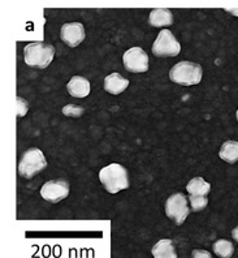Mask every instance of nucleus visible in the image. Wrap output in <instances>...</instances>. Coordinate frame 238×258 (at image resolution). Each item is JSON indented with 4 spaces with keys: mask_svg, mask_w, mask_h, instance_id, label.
<instances>
[{
    "mask_svg": "<svg viewBox=\"0 0 238 258\" xmlns=\"http://www.w3.org/2000/svg\"><path fill=\"white\" fill-rule=\"evenodd\" d=\"M151 253H152L153 258H177L175 244L170 239H163L157 241L152 246Z\"/></svg>",
    "mask_w": 238,
    "mask_h": 258,
    "instance_id": "ddd939ff",
    "label": "nucleus"
},
{
    "mask_svg": "<svg viewBox=\"0 0 238 258\" xmlns=\"http://www.w3.org/2000/svg\"><path fill=\"white\" fill-rule=\"evenodd\" d=\"M181 51V44L168 29L160 30L152 44V54L157 57L177 56Z\"/></svg>",
    "mask_w": 238,
    "mask_h": 258,
    "instance_id": "39448f33",
    "label": "nucleus"
},
{
    "mask_svg": "<svg viewBox=\"0 0 238 258\" xmlns=\"http://www.w3.org/2000/svg\"><path fill=\"white\" fill-rule=\"evenodd\" d=\"M84 112H85V108L81 106H75V104H66L63 108L64 115L70 117H80L84 115Z\"/></svg>",
    "mask_w": 238,
    "mask_h": 258,
    "instance_id": "a211bd4d",
    "label": "nucleus"
},
{
    "mask_svg": "<svg viewBox=\"0 0 238 258\" xmlns=\"http://www.w3.org/2000/svg\"><path fill=\"white\" fill-rule=\"evenodd\" d=\"M66 90L72 97L85 98L90 94V82L82 76H73L70 81L68 82V85H66Z\"/></svg>",
    "mask_w": 238,
    "mask_h": 258,
    "instance_id": "9d476101",
    "label": "nucleus"
},
{
    "mask_svg": "<svg viewBox=\"0 0 238 258\" xmlns=\"http://www.w3.org/2000/svg\"><path fill=\"white\" fill-rule=\"evenodd\" d=\"M237 121H238V110H237Z\"/></svg>",
    "mask_w": 238,
    "mask_h": 258,
    "instance_id": "4be33fe9",
    "label": "nucleus"
},
{
    "mask_svg": "<svg viewBox=\"0 0 238 258\" xmlns=\"http://www.w3.org/2000/svg\"><path fill=\"white\" fill-rule=\"evenodd\" d=\"M55 47L44 42H34L26 44L24 48V60L29 67L46 70L52 63Z\"/></svg>",
    "mask_w": 238,
    "mask_h": 258,
    "instance_id": "f03ea898",
    "label": "nucleus"
},
{
    "mask_svg": "<svg viewBox=\"0 0 238 258\" xmlns=\"http://www.w3.org/2000/svg\"><path fill=\"white\" fill-rule=\"evenodd\" d=\"M190 208L188 205V200L182 193H175L167 200L166 202V214L172 219L176 224H182L186 221Z\"/></svg>",
    "mask_w": 238,
    "mask_h": 258,
    "instance_id": "423d86ee",
    "label": "nucleus"
},
{
    "mask_svg": "<svg viewBox=\"0 0 238 258\" xmlns=\"http://www.w3.org/2000/svg\"><path fill=\"white\" fill-rule=\"evenodd\" d=\"M213 252L220 258H230L234 253V246L229 240L220 239L213 244Z\"/></svg>",
    "mask_w": 238,
    "mask_h": 258,
    "instance_id": "dca6fc26",
    "label": "nucleus"
},
{
    "mask_svg": "<svg viewBox=\"0 0 238 258\" xmlns=\"http://www.w3.org/2000/svg\"><path fill=\"white\" fill-rule=\"evenodd\" d=\"M85 28L81 22H69L61 28L60 37L69 47H77L85 39Z\"/></svg>",
    "mask_w": 238,
    "mask_h": 258,
    "instance_id": "1a4fd4ad",
    "label": "nucleus"
},
{
    "mask_svg": "<svg viewBox=\"0 0 238 258\" xmlns=\"http://www.w3.org/2000/svg\"><path fill=\"white\" fill-rule=\"evenodd\" d=\"M148 22L153 28H163V26H171L175 22L173 15L168 8H153L150 12Z\"/></svg>",
    "mask_w": 238,
    "mask_h": 258,
    "instance_id": "9b49d317",
    "label": "nucleus"
},
{
    "mask_svg": "<svg viewBox=\"0 0 238 258\" xmlns=\"http://www.w3.org/2000/svg\"><path fill=\"white\" fill-rule=\"evenodd\" d=\"M232 237L235 240V241L238 242V226L233 228V231H232Z\"/></svg>",
    "mask_w": 238,
    "mask_h": 258,
    "instance_id": "412c9836",
    "label": "nucleus"
},
{
    "mask_svg": "<svg viewBox=\"0 0 238 258\" xmlns=\"http://www.w3.org/2000/svg\"><path fill=\"white\" fill-rule=\"evenodd\" d=\"M202 76H203L202 67L188 60L180 61L170 71L171 81L182 86L198 85L202 81Z\"/></svg>",
    "mask_w": 238,
    "mask_h": 258,
    "instance_id": "7ed1b4c3",
    "label": "nucleus"
},
{
    "mask_svg": "<svg viewBox=\"0 0 238 258\" xmlns=\"http://www.w3.org/2000/svg\"><path fill=\"white\" fill-rule=\"evenodd\" d=\"M70 192V186L66 180L56 179L50 180L46 184H43L41 189V196L46 201L51 204H57L66 199Z\"/></svg>",
    "mask_w": 238,
    "mask_h": 258,
    "instance_id": "6e6552de",
    "label": "nucleus"
},
{
    "mask_svg": "<svg viewBox=\"0 0 238 258\" xmlns=\"http://www.w3.org/2000/svg\"><path fill=\"white\" fill-rule=\"evenodd\" d=\"M47 167L46 157L39 149L32 148L24 153L21 161L19 163V173L20 176L25 179H32L35 175L44 170Z\"/></svg>",
    "mask_w": 238,
    "mask_h": 258,
    "instance_id": "20e7f679",
    "label": "nucleus"
},
{
    "mask_svg": "<svg viewBox=\"0 0 238 258\" xmlns=\"http://www.w3.org/2000/svg\"><path fill=\"white\" fill-rule=\"evenodd\" d=\"M189 201H190L191 211H202L208 205L207 196H190Z\"/></svg>",
    "mask_w": 238,
    "mask_h": 258,
    "instance_id": "f3484780",
    "label": "nucleus"
},
{
    "mask_svg": "<svg viewBox=\"0 0 238 258\" xmlns=\"http://www.w3.org/2000/svg\"><path fill=\"white\" fill-rule=\"evenodd\" d=\"M122 61L128 72L132 73H144L150 68V59L141 47L129 48L124 54Z\"/></svg>",
    "mask_w": 238,
    "mask_h": 258,
    "instance_id": "0eeeda50",
    "label": "nucleus"
},
{
    "mask_svg": "<svg viewBox=\"0 0 238 258\" xmlns=\"http://www.w3.org/2000/svg\"><path fill=\"white\" fill-rule=\"evenodd\" d=\"M99 180L107 192L112 195L129 188L128 171L125 167L119 163H111L102 168L99 172Z\"/></svg>",
    "mask_w": 238,
    "mask_h": 258,
    "instance_id": "f257e3e1",
    "label": "nucleus"
},
{
    "mask_svg": "<svg viewBox=\"0 0 238 258\" xmlns=\"http://www.w3.org/2000/svg\"><path fill=\"white\" fill-rule=\"evenodd\" d=\"M17 101V116H24V115H26V112H28V102L25 101V99H22V98L17 97L16 98Z\"/></svg>",
    "mask_w": 238,
    "mask_h": 258,
    "instance_id": "6ab92c4d",
    "label": "nucleus"
},
{
    "mask_svg": "<svg viewBox=\"0 0 238 258\" xmlns=\"http://www.w3.org/2000/svg\"><path fill=\"white\" fill-rule=\"evenodd\" d=\"M129 86V80L124 79L120 73H111L104 79V89L112 95L121 94Z\"/></svg>",
    "mask_w": 238,
    "mask_h": 258,
    "instance_id": "f8f14e48",
    "label": "nucleus"
},
{
    "mask_svg": "<svg viewBox=\"0 0 238 258\" xmlns=\"http://www.w3.org/2000/svg\"><path fill=\"white\" fill-rule=\"evenodd\" d=\"M191 258H212L210 252H207L204 249H195L193 254H191Z\"/></svg>",
    "mask_w": 238,
    "mask_h": 258,
    "instance_id": "aec40b11",
    "label": "nucleus"
},
{
    "mask_svg": "<svg viewBox=\"0 0 238 258\" xmlns=\"http://www.w3.org/2000/svg\"><path fill=\"white\" fill-rule=\"evenodd\" d=\"M186 190L190 196H207L211 190V185L202 177H194L186 185Z\"/></svg>",
    "mask_w": 238,
    "mask_h": 258,
    "instance_id": "2eb2a0df",
    "label": "nucleus"
},
{
    "mask_svg": "<svg viewBox=\"0 0 238 258\" xmlns=\"http://www.w3.org/2000/svg\"><path fill=\"white\" fill-rule=\"evenodd\" d=\"M219 157L229 164L238 162V141L230 140V141L224 142L221 149H220Z\"/></svg>",
    "mask_w": 238,
    "mask_h": 258,
    "instance_id": "4468645a",
    "label": "nucleus"
}]
</instances>
